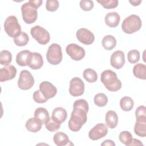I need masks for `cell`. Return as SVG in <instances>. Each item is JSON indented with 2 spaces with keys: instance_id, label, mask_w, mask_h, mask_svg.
Returning a JSON list of instances; mask_svg holds the SVG:
<instances>
[{
  "instance_id": "obj_44",
  "label": "cell",
  "mask_w": 146,
  "mask_h": 146,
  "mask_svg": "<svg viewBox=\"0 0 146 146\" xmlns=\"http://www.w3.org/2000/svg\"><path fill=\"white\" fill-rule=\"evenodd\" d=\"M129 3L133 6H137L138 5H139L140 4V3H141V0H132V1H129Z\"/></svg>"
},
{
  "instance_id": "obj_12",
  "label": "cell",
  "mask_w": 146,
  "mask_h": 146,
  "mask_svg": "<svg viewBox=\"0 0 146 146\" xmlns=\"http://www.w3.org/2000/svg\"><path fill=\"white\" fill-rule=\"evenodd\" d=\"M76 36L80 43L86 45H90L95 40L94 34L86 28L79 29L76 31Z\"/></svg>"
},
{
  "instance_id": "obj_5",
  "label": "cell",
  "mask_w": 146,
  "mask_h": 146,
  "mask_svg": "<svg viewBox=\"0 0 146 146\" xmlns=\"http://www.w3.org/2000/svg\"><path fill=\"white\" fill-rule=\"evenodd\" d=\"M4 30L10 37L13 38L21 32V27L15 16L10 15L6 19Z\"/></svg>"
},
{
  "instance_id": "obj_9",
  "label": "cell",
  "mask_w": 146,
  "mask_h": 146,
  "mask_svg": "<svg viewBox=\"0 0 146 146\" xmlns=\"http://www.w3.org/2000/svg\"><path fill=\"white\" fill-rule=\"evenodd\" d=\"M66 52L74 60H80L86 54L84 49L75 43H70L66 48Z\"/></svg>"
},
{
  "instance_id": "obj_21",
  "label": "cell",
  "mask_w": 146,
  "mask_h": 146,
  "mask_svg": "<svg viewBox=\"0 0 146 146\" xmlns=\"http://www.w3.org/2000/svg\"><path fill=\"white\" fill-rule=\"evenodd\" d=\"M34 117L40 121L42 124H46L50 119L48 111L43 107H39L34 111Z\"/></svg>"
},
{
  "instance_id": "obj_20",
  "label": "cell",
  "mask_w": 146,
  "mask_h": 146,
  "mask_svg": "<svg viewBox=\"0 0 146 146\" xmlns=\"http://www.w3.org/2000/svg\"><path fill=\"white\" fill-rule=\"evenodd\" d=\"M106 125L111 129H114L118 123V116L116 112L110 110L106 114Z\"/></svg>"
},
{
  "instance_id": "obj_23",
  "label": "cell",
  "mask_w": 146,
  "mask_h": 146,
  "mask_svg": "<svg viewBox=\"0 0 146 146\" xmlns=\"http://www.w3.org/2000/svg\"><path fill=\"white\" fill-rule=\"evenodd\" d=\"M133 74L138 79H146V66L143 63H137L133 68Z\"/></svg>"
},
{
  "instance_id": "obj_17",
  "label": "cell",
  "mask_w": 146,
  "mask_h": 146,
  "mask_svg": "<svg viewBox=\"0 0 146 146\" xmlns=\"http://www.w3.org/2000/svg\"><path fill=\"white\" fill-rule=\"evenodd\" d=\"M67 117V112L66 110L60 107H56L52 111L51 119L55 122L62 124L64 122Z\"/></svg>"
},
{
  "instance_id": "obj_11",
  "label": "cell",
  "mask_w": 146,
  "mask_h": 146,
  "mask_svg": "<svg viewBox=\"0 0 146 146\" xmlns=\"http://www.w3.org/2000/svg\"><path fill=\"white\" fill-rule=\"evenodd\" d=\"M108 133V128L103 123L95 125L88 132V137L92 140H97L104 137Z\"/></svg>"
},
{
  "instance_id": "obj_42",
  "label": "cell",
  "mask_w": 146,
  "mask_h": 146,
  "mask_svg": "<svg viewBox=\"0 0 146 146\" xmlns=\"http://www.w3.org/2000/svg\"><path fill=\"white\" fill-rule=\"evenodd\" d=\"M132 145H143V144L139 140L133 138L130 144V146H132Z\"/></svg>"
},
{
  "instance_id": "obj_34",
  "label": "cell",
  "mask_w": 146,
  "mask_h": 146,
  "mask_svg": "<svg viewBox=\"0 0 146 146\" xmlns=\"http://www.w3.org/2000/svg\"><path fill=\"white\" fill-rule=\"evenodd\" d=\"M136 120L146 121V108L144 106H139L135 111Z\"/></svg>"
},
{
  "instance_id": "obj_36",
  "label": "cell",
  "mask_w": 146,
  "mask_h": 146,
  "mask_svg": "<svg viewBox=\"0 0 146 146\" xmlns=\"http://www.w3.org/2000/svg\"><path fill=\"white\" fill-rule=\"evenodd\" d=\"M45 127L47 130L50 132H55L59 129L60 127V124L54 121L51 117L50 118L48 122L45 124Z\"/></svg>"
},
{
  "instance_id": "obj_24",
  "label": "cell",
  "mask_w": 146,
  "mask_h": 146,
  "mask_svg": "<svg viewBox=\"0 0 146 146\" xmlns=\"http://www.w3.org/2000/svg\"><path fill=\"white\" fill-rule=\"evenodd\" d=\"M102 44L103 48L107 50H112L116 45V40L115 38L111 35H107L103 37Z\"/></svg>"
},
{
  "instance_id": "obj_1",
  "label": "cell",
  "mask_w": 146,
  "mask_h": 146,
  "mask_svg": "<svg viewBox=\"0 0 146 146\" xmlns=\"http://www.w3.org/2000/svg\"><path fill=\"white\" fill-rule=\"evenodd\" d=\"M73 108L74 110L71 112L68 125L71 131L77 132L86 123L87 112L84 108L80 107L73 106Z\"/></svg>"
},
{
  "instance_id": "obj_18",
  "label": "cell",
  "mask_w": 146,
  "mask_h": 146,
  "mask_svg": "<svg viewBox=\"0 0 146 146\" xmlns=\"http://www.w3.org/2000/svg\"><path fill=\"white\" fill-rule=\"evenodd\" d=\"M105 23L110 27H116L118 26L120 17L116 12H110L106 14L105 17Z\"/></svg>"
},
{
  "instance_id": "obj_15",
  "label": "cell",
  "mask_w": 146,
  "mask_h": 146,
  "mask_svg": "<svg viewBox=\"0 0 146 146\" xmlns=\"http://www.w3.org/2000/svg\"><path fill=\"white\" fill-rule=\"evenodd\" d=\"M125 63L124 54L122 51L117 50L113 52L110 58L111 65L116 69L121 68Z\"/></svg>"
},
{
  "instance_id": "obj_6",
  "label": "cell",
  "mask_w": 146,
  "mask_h": 146,
  "mask_svg": "<svg viewBox=\"0 0 146 146\" xmlns=\"http://www.w3.org/2000/svg\"><path fill=\"white\" fill-rule=\"evenodd\" d=\"M30 34L38 43L42 45L47 44L50 40V36L48 31L39 25L33 27L31 29Z\"/></svg>"
},
{
  "instance_id": "obj_14",
  "label": "cell",
  "mask_w": 146,
  "mask_h": 146,
  "mask_svg": "<svg viewBox=\"0 0 146 146\" xmlns=\"http://www.w3.org/2000/svg\"><path fill=\"white\" fill-rule=\"evenodd\" d=\"M43 64V59L40 54L31 52L27 59V66L33 70H38L42 67Z\"/></svg>"
},
{
  "instance_id": "obj_26",
  "label": "cell",
  "mask_w": 146,
  "mask_h": 146,
  "mask_svg": "<svg viewBox=\"0 0 146 146\" xmlns=\"http://www.w3.org/2000/svg\"><path fill=\"white\" fill-rule=\"evenodd\" d=\"M134 132L140 137L146 136V121L136 120L134 126Z\"/></svg>"
},
{
  "instance_id": "obj_22",
  "label": "cell",
  "mask_w": 146,
  "mask_h": 146,
  "mask_svg": "<svg viewBox=\"0 0 146 146\" xmlns=\"http://www.w3.org/2000/svg\"><path fill=\"white\" fill-rule=\"evenodd\" d=\"M53 140L58 146H64L69 145L71 143L67 135L62 132H58L54 135Z\"/></svg>"
},
{
  "instance_id": "obj_3",
  "label": "cell",
  "mask_w": 146,
  "mask_h": 146,
  "mask_svg": "<svg viewBox=\"0 0 146 146\" xmlns=\"http://www.w3.org/2000/svg\"><path fill=\"white\" fill-rule=\"evenodd\" d=\"M142 26L141 20L135 14L130 15L125 18L121 24V29L126 34H132L139 31Z\"/></svg>"
},
{
  "instance_id": "obj_7",
  "label": "cell",
  "mask_w": 146,
  "mask_h": 146,
  "mask_svg": "<svg viewBox=\"0 0 146 146\" xmlns=\"http://www.w3.org/2000/svg\"><path fill=\"white\" fill-rule=\"evenodd\" d=\"M22 19L27 24H31L36 21L38 17L37 9L26 2L21 6Z\"/></svg>"
},
{
  "instance_id": "obj_2",
  "label": "cell",
  "mask_w": 146,
  "mask_h": 146,
  "mask_svg": "<svg viewBox=\"0 0 146 146\" xmlns=\"http://www.w3.org/2000/svg\"><path fill=\"white\" fill-rule=\"evenodd\" d=\"M100 80L110 91L115 92L121 88V81L117 78L116 74L111 70H106L102 72Z\"/></svg>"
},
{
  "instance_id": "obj_16",
  "label": "cell",
  "mask_w": 146,
  "mask_h": 146,
  "mask_svg": "<svg viewBox=\"0 0 146 146\" xmlns=\"http://www.w3.org/2000/svg\"><path fill=\"white\" fill-rule=\"evenodd\" d=\"M17 74V69L13 65L5 66L0 70V81L3 82L14 79Z\"/></svg>"
},
{
  "instance_id": "obj_8",
  "label": "cell",
  "mask_w": 146,
  "mask_h": 146,
  "mask_svg": "<svg viewBox=\"0 0 146 146\" xmlns=\"http://www.w3.org/2000/svg\"><path fill=\"white\" fill-rule=\"evenodd\" d=\"M34 79L31 72L26 70L21 71L18 80V86L22 90L30 89L34 84Z\"/></svg>"
},
{
  "instance_id": "obj_25",
  "label": "cell",
  "mask_w": 146,
  "mask_h": 146,
  "mask_svg": "<svg viewBox=\"0 0 146 146\" xmlns=\"http://www.w3.org/2000/svg\"><path fill=\"white\" fill-rule=\"evenodd\" d=\"M31 52L29 50H25L18 52L16 56V62L20 66H27V59Z\"/></svg>"
},
{
  "instance_id": "obj_32",
  "label": "cell",
  "mask_w": 146,
  "mask_h": 146,
  "mask_svg": "<svg viewBox=\"0 0 146 146\" xmlns=\"http://www.w3.org/2000/svg\"><path fill=\"white\" fill-rule=\"evenodd\" d=\"M119 139L121 143L127 146H130V144L133 139L132 134L127 131H124L120 133Z\"/></svg>"
},
{
  "instance_id": "obj_19",
  "label": "cell",
  "mask_w": 146,
  "mask_h": 146,
  "mask_svg": "<svg viewBox=\"0 0 146 146\" xmlns=\"http://www.w3.org/2000/svg\"><path fill=\"white\" fill-rule=\"evenodd\" d=\"M26 129L29 132L36 133L40 130L42 123L39 120L34 117H31L26 121L25 124Z\"/></svg>"
},
{
  "instance_id": "obj_37",
  "label": "cell",
  "mask_w": 146,
  "mask_h": 146,
  "mask_svg": "<svg viewBox=\"0 0 146 146\" xmlns=\"http://www.w3.org/2000/svg\"><path fill=\"white\" fill-rule=\"evenodd\" d=\"M59 7V2L57 0H47L46 3V9L47 11L54 12L57 10Z\"/></svg>"
},
{
  "instance_id": "obj_39",
  "label": "cell",
  "mask_w": 146,
  "mask_h": 146,
  "mask_svg": "<svg viewBox=\"0 0 146 146\" xmlns=\"http://www.w3.org/2000/svg\"><path fill=\"white\" fill-rule=\"evenodd\" d=\"M33 97L34 100L37 103H44L48 100V99L43 95L40 90L35 91L33 94Z\"/></svg>"
},
{
  "instance_id": "obj_29",
  "label": "cell",
  "mask_w": 146,
  "mask_h": 146,
  "mask_svg": "<svg viewBox=\"0 0 146 146\" xmlns=\"http://www.w3.org/2000/svg\"><path fill=\"white\" fill-rule=\"evenodd\" d=\"M83 76L85 80L89 83H94L98 79V75L96 72L90 68H86L84 70Z\"/></svg>"
},
{
  "instance_id": "obj_13",
  "label": "cell",
  "mask_w": 146,
  "mask_h": 146,
  "mask_svg": "<svg viewBox=\"0 0 146 146\" xmlns=\"http://www.w3.org/2000/svg\"><path fill=\"white\" fill-rule=\"evenodd\" d=\"M39 90L43 95L47 99L54 98L56 93V88L50 82L43 81L39 84Z\"/></svg>"
},
{
  "instance_id": "obj_40",
  "label": "cell",
  "mask_w": 146,
  "mask_h": 146,
  "mask_svg": "<svg viewBox=\"0 0 146 146\" xmlns=\"http://www.w3.org/2000/svg\"><path fill=\"white\" fill-rule=\"evenodd\" d=\"M73 106H77V107H80L83 108H84L87 112L89 110V107H88V104L87 102L83 99H78L76 100L73 104Z\"/></svg>"
},
{
  "instance_id": "obj_41",
  "label": "cell",
  "mask_w": 146,
  "mask_h": 146,
  "mask_svg": "<svg viewBox=\"0 0 146 146\" xmlns=\"http://www.w3.org/2000/svg\"><path fill=\"white\" fill-rule=\"evenodd\" d=\"M28 2L31 6H33L34 7L37 9L42 5L43 1L42 0H30L29 1H28Z\"/></svg>"
},
{
  "instance_id": "obj_35",
  "label": "cell",
  "mask_w": 146,
  "mask_h": 146,
  "mask_svg": "<svg viewBox=\"0 0 146 146\" xmlns=\"http://www.w3.org/2000/svg\"><path fill=\"white\" fill-rule=\"evenodd\" d=\"M128 60L129 63L134 64L140 59V52L137 50H130L127 54Z\"/></svg>"
},
{
  "instance_id": "obj_30",
  "label": "cell",
  "mask_w": 146,
  "mask_h": 146,
  "mask_svg": "<svg viewBox=\"0 0 146 146\" xmlns=\"http://www.w3.org/2000/svg\"><path fill=\"white\" fill-rule=\"evenodd\" d=\"M12 60V54L7 50H2L0 52V63L5 66H9Z\"/></svg>"
},
{
  "instance_id": "obj_31",
  "label": "cell",
  "mask_w": 146,
  "mask_h": 146,
  "mask_svg": "<svg viewBox=\"0 0 146 146\" xmlns=\"http://www.w3.org/2000/svg\"><path fill=\"white\" fill-rule=\"evenodd\" d=\"M94 103L98 107H104L108 103V98L103 93L97 94L94 98Z\"/></svg>"
},
{
  "instance_id": "obj_28",
  "label": "cell",
  "mask_w": 146,
  "mask_h": 146,
  "mask_svg": "<svg viewBox=\"0 0 146 146\" xmlns=\"http://www.w3.org/2000/svg\"><path fill=\"white\" fill-rule=\"evenodd\" d=\"M13 41L17 46L22 47L26 46L28 43L29 41V37L26 33L21 31L18 35L14 38Z\"/></svg>"
},
{
  "instance_id": "obj_10",
  "label": "cell",
  "mask_w": 146,
  "mask_h": 146,
  "mask_svg": "<svg viewBox=\"0 0 146 146\" xmlns=\"http://www.w3.org/2000/svg\"><path fill=\"white\" fill-rule=\"evenodd\" d=\"M84 92V84L82 80L78 78H73L70 82L69 93L72 96H81Z\"/></svg>"
},
{
  "instance_id": "obj_38",
  "label": "cell",
  "mask_w": 146,
  "mask_h": 146,
  "mask_svg": "<svg viewBox=\"0 0 146 146\" xmlns=\"http://www.w3.org/2000/svg\"><path fill=\"white\" fill-rule=\"evenodd\" d=\"M80 8L85 11H88L91 10L94 6V2L90 0H82L79 3Z\"/></svg>"
},
{
  "instance_id": "obj_43",
  "label": "cell",
  "mask_w": 146,
  "mask_h": 146,
  "mask_svg": "<svg viewBox=\"0 0 146 146\" xmlns=\"http://www.w3.org/2000/svg\"><path fill=\"white\" fill-rule=\"evenodd\" d=\"M101 145H102V146H103V145H112V146H115V144L111 140H106L105 141H104L101 144Z\"/></svg>"
},
{
  "instance_id": "obj_27",
  "label": "cell",
  "mask_w": 146,
  "mask_h": 146,
  "mask_svg": "<svg viewBox=\"0 0 146 146\" xmlns=\"http://www.w3.org/2000/svg\"><path fill=\"white\" fill-rule=\"evenodd\" d=\"M120 106L123 111L128 112L133 108L134 102L131 97L124 96L120 100Z\"/></svg>"
},
{
  "instance_id": "obj_33",
  "label": "cell",
  "mask_w": 146,
  "mask_h": 146,
  "mask_svg": "<svg viewBox=\"0 0 146 146\" xmlns=\"http://www.w3.org/2000/svg\"><path fill=\"white\" fill-rule=\"evenodd\" d=\"M97 2L106 9L116 8L119 3L117 0H100L97 1Z\"/></svg>"
},
{
  "instance_id": "obj_4",
  "label": "cell",
  "mask_w": 146,
  "mask_h": 146,
  "mask_svg": "<svg viewBox=\"0 0 146 146\" xmlns=\"http://www.w3.org/2000/svg\"><path fill=\"white\" fill-rule=\"evenodd\" d=\"M63 55L60 46L57 43L51 44L48 48L46 58L48 62L52 65H57L62 60Z\"/></svg>"
}]
</instances>
